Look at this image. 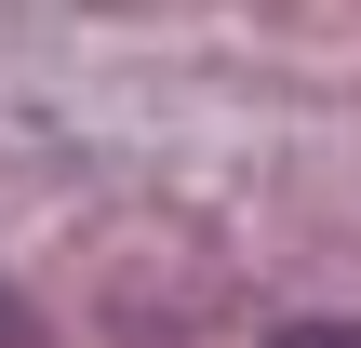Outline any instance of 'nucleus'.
<instances>
[{"label": "nucleus", "instance_id": "nucleus-1", "mask_svg": "<svg viewBox=\"0 0 361 348\" xmlns=\"http://www.w3.org/2000/svg\"><path fill=\"white\" fill-rule=\"evenodd\" d=\"M268 348H361V322H281Z\"/></svg>", "mask_w": 361, "mask_h": 348}]
</instances>
